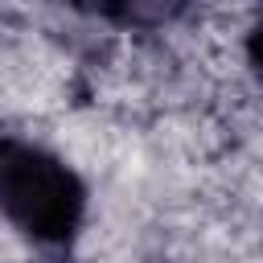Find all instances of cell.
Wrapping results in <instances>:
<instances>
[{"instance_id": "7a4b0ae2", "label": "cell", "mask_w": 263, "mask_h": 263, "mask_svg": "<svg viewBox=\"0 0 263 263\" xmlns=\"http://www.w3.org/2000/svg\"><path fill=\"white\" fill-rule=\"evenodd\" d=\"M247 62H251V70L263 78V16L251 25V33H247Z\"/></svg>"}, {"instance_id": "6da1fadb", "label": "cell", "mask_w": 263, "mask_h": 263, "mask_svg": "<svg viewBox=\"0 0 263 263\" xmlns=\"http://www.w3.org/2000/svg\"><path fill=\"white\" fill-rule=\"evenodd\" d=\"M0 218L37 247H70L86 222V185L58 152L0 132Z\"/></svg>"}]
</instances>
